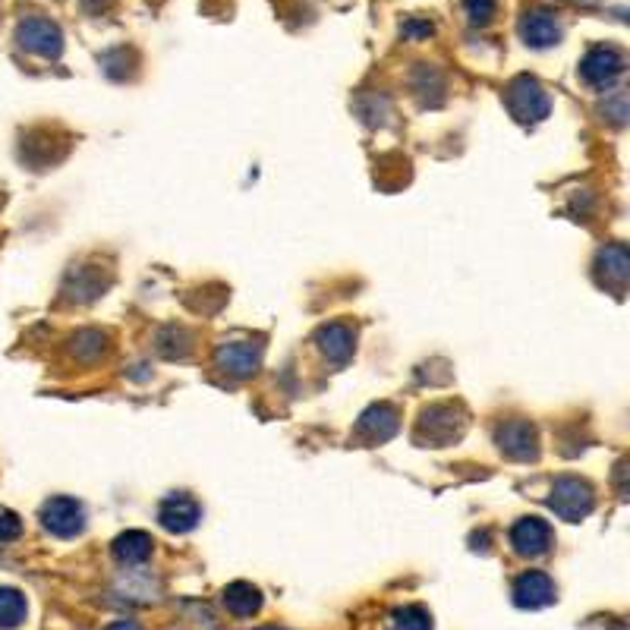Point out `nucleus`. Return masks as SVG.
<instances>
[{"mask_svg": "<svg viewBox=\"0 0 630 630\" xmlns=\"http://www.w3.org/2000/svg\"><path fill=\"white\" fill-rule=\"evenodd\" d=\"M508 108L517 120L523 123H539L549 117L552 111V98L539 86V79L533 76H517L508 86Z\"/></svg>", "mask_w": 630, "mask_h": 630, "instance_id": "obj_1", "label": "nucleus"}, {"mask_svg": "<svg viewBox=\"0 0 630 630\" xmlns=\"http://www.w3.org/2000/svg\"><path fill=\"white\" fill-rule=\"evenodd\" d=\"M467 426V416L454 404H432L423 416H419V438L426 445H451L454 438H460Z\"/></svg>", "mask_w": 630, "mask_h": 630, "instance_id": "obj_2", "label": "nucleus"}, {"mask_svg": "<svg viewBox=\"0 0 630 630\" xmlns=\"http://www.w3.org/2000/svg\"><path fill=\"white\" fill-rule=\"evenodd\" d=\"M16 41L29 54L48 57V60H57L63 51V32L48 16H26L23 23L16 26Z\"/></svg>", "mask_w": 630, "mask_h": 630, "instance_id": "obj_3", "label": "nucleus"}, {"mask_svg": "<svg viewBox=\"0 0 630 630\" xmlns=\"http://www.w3.org/2000/svg\"><path fill=\"white\" fill-rule=\"evenodd\" d=\"M549 504H552V511L564 520H583L593 511L596 498H593L590 482H583L577 476H561V479H555Z\"/></svg>", "mask_w": 630, "mask_h": 630, "instance_id": "obj_4", "label": "nucleus"}, {"mask_svg": "<svg viewBox=\"0 0 630 630\" xmlns=\"http://www.w3.org/2000/svg\"><path fill=\"white\" fill-rule=\"evenodd\" d=\"M624 54L615 45H593L580 60V76L586 86L608 89L612 82L624 73Z\"/></svg>", "mask_w": 630, "mask_h": 630, "instance_id": "obj_5", "label": "nucleus"}, {"mask_svg": "<svg viewBox=\"0 0 630 630\" xmlns=\"http://www.w3.org/2000/svg\"><path fill=\"white\" fill-rule=\"evenodd\" d=\"M41 523H45L48 533H54L60 539H70L86 527V511H82V504L76 498L57 495V498L45 501V508H41Z\"/></svg>", "mask_w": 630, "mask_h": 630, "instance_id": "obj_6", "label": "nucleus"}, {"mask_svg": "<svg viewBox=\"0 0 630 630\" xmlns=\"http://www.w3.org/2000/svg\"><path fill=\"white\" fill-rule=\"evenodd\" d=\"M202 508L196 504V498H189L186 492H174L161 501L158 508V523L167 533H189L199 523Z\"/></svg>", "mask_w": 630, "mask_h": 630, "instance_id": "obj_7", "label": "nucleus"}, {"mask_svg": "<svg viewBox=\"0 0 630 630\" xmlns=\"http://www.w3.org/2000/svg\"><path fill=\"white\" fill-rule=\"evenodd\" d=\"M511 545H514V552L523 555V558L545 555V552H549V545H552V527L542 517H523V520L514 523Z\"/></svg>", "mask_w": 630, "mask_h": 630, "instance_id": "obj_8", "label": "nucleus"}, {"mask_svg": "<svg viewBox=\"0 0 630 630\" xmlns=\"http://www.w3.org/2000/svg\"><path fill=\"white\" fill-rule=\"evenodd\" d=\"M495 438H498V448L514 460H533L539 454L536 429L527 419H508V423H501Z\"/></svg>", "mask_w": 630, "mask_h": 630, "instance_id": "obj_9", "label": "nucleus"}, {"mask_svg": "<svg viewBox=\"0 0 630 630\" xmlns=\"http://www.w3.org/2000/svg\"><path fill=\"white\" fill-rule=\"evenodd\" d=\"M561 23H558V16L552 10H527L520 19V38L527 41L530 48H552L561 41Z\"/></svg>", "mask_w": 630, "mask_h": 630, "instance_id": "obj_10", "label": "nucleus"}, {"mask_svg": "<svg viewBox=\"0 0 630 630\" xmlns=\"http://www.w3.org/2000/svg\"><path fill=\"white\" fill-rule=\"evenodd\" d=\"M555 583L542 571H527L514 580V602L520 608H545L555 602Z\"/></svg>", "mask_w": 630, "mask_h": 630, "instance_id": "obj_11", "label": "nucleus"}, {"mask_svg": "<svg viewBox=\"0 0 630 630\" xmlns=\"http://www.w3.org/2000/svg\"><path fill=\"white\" fill-rule=\"evenodd\" d=\"M262 363V347L259 344H224L218 350V366L237 378H246L259 369Z\"/></svg>", "mask_w": 630, "mask_h": 630, "instance_id": "obj_12", "label": "nucleus"}, {"mask_svg": "<svg viewBox=\"0 0 630 630\" xmlns=\"http://www.w3.org/2000/svg\"><path fill=\"white\" fill-rule=\"evenodd\" d=\"M397 426H401V419H397V410L388 407V404H375L369 407L363 416H360V423H356V432L372 438V441H388Z\"/></svg>", "mask_w": 630, "mask_h": 630, "instance_id": "obj_13", "label": "nucleus"}, {"mask_svg": "<svg viewBox=\"0 0 630 630\" xmlns=\"http://www.w3.org/2000/svg\"><path fill=\"white\" fill-rule=\"evenodd\" d=\"M315 338H319L322 353L328 356L334 366H344L350 356H353V331L347 325H341V322L325 325L319 334H315Z\"/></svg>", "mask_w": 630, "mask_h": 630, "instance_id": "obj_14", "label": "nucleus"}, {"mask_svg": "<svg viewBox=\"0 0 630 630\" xmlns=\"http://www.w3.org/2000/svg\"><path fill=\"white\" fill-rule=\"evenodd\" d=\"M152 555V536L142 530H126L114 539V558L126 567H139Z\"/></svg>", "mask_w": 630, "mask_h": 630, "instance_id": "obj_15", "label": "nucleus"}, {"mask_svg": "<svg viewBox=\"0 0 630 630\" xmlns=\"http://www.w3.org/2000/svg\"><path fill=\"white\" fill-rule=\"evenodd\" d=\"M224 605H227V612L230 615H237V618H252L262 608V593L256 590L252 583L246 580H237V583H230L227 590H224Z\"/></svg>", "mask_w": 630, "mask_h": 630, "instance_id": "obj_16", "label": "nucleus"}, {"mask_svg": "<svg viewBox=\"0 0 630 630\" xmlns=\"http://www.w3.org/2000/svg\"><path fill=\"white\" fill-rule=\"evenodd\" d=\"M599 271L605 275V281H612L615 287H624L627 284V275H630V256H627V249L621 243L605 246L599 252Z\"/></svg>", "mask_w": 630, "mask_h": 630, "instance_id": "obj_17", "label": "nucleus"}, {"mask_svg": "<svg viewBox=\"0 0 630 630\" xmlns=\"http://www.w3.org/2000/svg\"><path fill=\"white\" fill-rule=\"evenodd\" d=\"M29 605L26 596L13 590V586H0V630H13L26 621Z\"/></svg>", "mask_w": 630, "mask_h": 630, "instance_id": "obj_18", "label": "nucleus"}, {"mask_svg": "<svg viewBox=\"0 0 630 630\" xmlns=\"http://www.w3.org/2000/svg\"><path fill=\"white\" fill-rule=\"evenodd\" d=\"M391 627L394 630H432V615L423 605H407L391 615Z\"/></svg>", "mask_w": 630, "mask_h": 630, "instance_id": "obj_19", "label": "nucleus"}, {"mask_svg": "<svg viewBox=\"0 0 630 630\" xmlns=\"http://www.w3.org/2000/svg\"><path fill=\"white\" fill-rule=\"evenodd\" d=\"M73 350H76L79 360H92V356H98L104 350V334L101 331H82Z\"/></svg>", "mask_w": 630, "mask_h": 630, "instance_id": "obj_20", "label": "nucleus"}, {"mask_svg": "<svg viewBox=\"0 0 630 630\" xmlns=\"http://www.w3.org/2000/svg\"><path fill=\"white\" fill-rule=\"evenodd\" d=\"M464 10L470 16V23L486 26L498 10V0H464Z\"/></svg>", "mask_w": 630, "mask_h": 630, "instance_id": "obj_21", "label": "nucleus"}, {"mask_svg": "<svg viewBox=\"0 0 630 630\" xmlns=\"http://www.w3.org/2000/svg\"><path fill=\"white\" fill-rule=\"evenodd\" d=\"M23 533V520H19L10 508H0V542H13Z\"/></svg>", "mask_w": 630, "mask_h": 630, "instance_id": "obj_22", "label": "nucleus"}, {"mask_svg": "<svg viewBox=\"0 0 630 630\" xmlns=\"http://www.w3.org/2000/svg\"><path fill=\"white\" fill-rule=\"evenodd\" d=\"M401 32H404L407 38L419 41V38H429V35H432V23H429V19H416V16H410L407 23L401 26Z\"/></svg>", "mask_w": 630, "mask_h": 630, "instance_id": "obj_23", "label": "nucleus"}, {"mask_svg": "<svg viewBox=\"0 0 630 630\" xmlns=\"http://www.w3.org/2000/svg\"><path fill=\"white\" fill-rule=\"evenodd\" d=\"M108 630H142L139 624H133V621H117V624H111Z\"/></svg>", "mask_w": 630, "mask_h": 630, "instance_id": "obj_24", "label": "nucleus"}]
</instances>
